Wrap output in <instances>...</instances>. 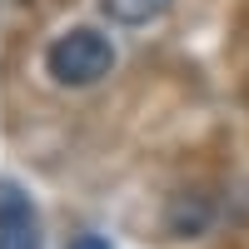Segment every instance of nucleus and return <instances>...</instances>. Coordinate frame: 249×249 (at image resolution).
Segmentation results:
<instances>
[{
    "mask_svg": "<svg viewBox=\"0 0 249 249\" xmlns=\"http://www.w3.org/2000/svg\"><path fill=\"white\" fill-rule=\"evenodd\" d=\"M45 70H50L55 85H65V90L100 85V80L115 70V45L100 30H65L45 50Z\"/></svg>",
    "mask_w": 249,
    "mask_h": 249,
    "instance_id": "nucleus-1",
    "label": "nucleus"
},
{
    "mask_svg": "<svg viewBox=\"0 0 249 249\" xmlns=\"http://www.w3.org/2000/svg\"><path fill=\"white\" fill-rule=\"evenodd\" d=\"M40 214L15 179H0V249H40Z\"/></svg>",
    "mask_w": 249,
    "mask_h": 249,
    "instance_id": "nucleus-2",
    "label": "nucleus"
},
{
    "mask_svg": "<svg viewBox=\"0 0 249 249\" xmlns=\"http://www.w3.org/2000/svg\"><path fill=\"white\" fill-rule=\"evenodd\" d=\"M170 10V0H105V15L115 25H150Z\"/></svg>",
    "mask_w": 249,
    "mask_h": 249,
    "instance_id": "nucleus-3",
    "label": "nucleus"
},
{
    "mask_svg": "<svg viewBox=\"0 0 249 249\" xmlns=\"http://www.w3.org/2000/svg\"><path fill=\"white\" fill-rule=\"evenodd\" d=\"M70 249H105V239H95V234H85V239H75Z\"/></svg>",
    "mask_w": 249,
    "mask_h": 249,
    "instance_id": "nucleus-4",
    "label": "nucleus"
}]
</instances>
